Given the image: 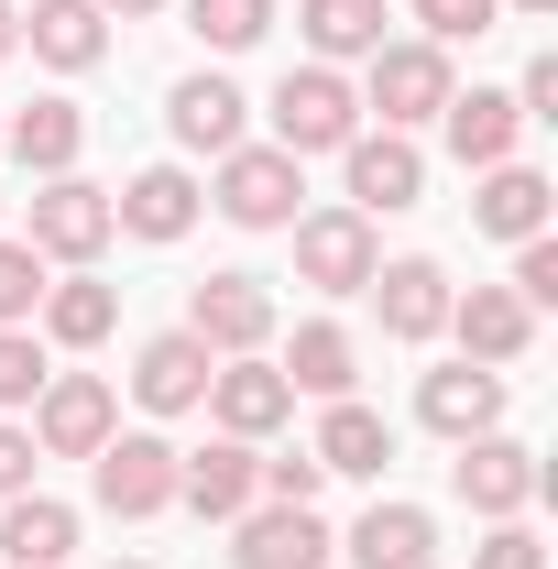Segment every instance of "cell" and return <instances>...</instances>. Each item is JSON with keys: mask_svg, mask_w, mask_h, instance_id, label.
Masks as SVG:
<instances>
[{"mask_svg": "<svg viewBox=\"0 0 558 569\" xmlns=\"http://www.w3.org/2000/svg\"><path fill=\"white\" fill-rule=\"evenodd\" d=\"M361 132V88H350L340 67H285L275 77V153H340V142Z\"/></svg>", "mask_w": 558, "mask_h": 569, "instance_id": "1", "label": "cell"}, {"mask_svg": "<svg viewBox=\"0 0 558 569\" xmlns=\"http://www.w3.org/2000/svg\"><path fill=\"white\" fill-rule=\"evenodd\" d=\"M361 99H372V110H383V132H417V121H438V110H449V99H460V88H449V44H372V56H361Z\"/></svg>", "mask_w": 558, "mask_h": 569, "instance_id": "2", "label": "cell"}, {"mask_svg": "<svg viewBox=\"0 0 558 569\" xmlns=\"http://www.w3.org/2000/svg\"><path fill=\"white\" fill-rule=\"evenodd\" d=\"M209 198H219V219H230V230H285V219H296V198H307V164H296V153H275V142H230Z\"/></svg>", "mask_w": 558, "mask_h": 569, "instance_id": "3", "label": "cell"}, {"mask_svg": "<svg viewBox=\"0 0 558 569\" xmlns=\"http://www.w3.org/2000/svg\"><path fill=\"white\" fill-rule=\"evenodd\" d=\"M110 427H121V395H110L99 372H44V395H33V449H56V460H99Z\"/></svg>", "mask_w": 558, "mask_h": 569, "instance_id": "4", "label": "cell"}, {"mask_svg": "<svg viewBox=\"0 0 558 569\" xmlns=\"http://www.w3.org/2000/svg\"><path fill=\"white\" fill-rule=\"evenodd\" d=\"M110 187H88V176H44L33 187V252L44 263H99L110 252Z\"/></svg>", "mask_w": 558, "mask_h": 569, "instance_id": "5", "label": "cell"}, {"mask_svg": "<svg viewBox=\"0 0 558 569\" xmlns=\"http://www.w3.org/2000/svg\"><path fill=\"white\" fill-rule=\"evenodd\" d=\"M187 340H209V361H241L275 340V284L263 274H209L187 296Z\"/></svg>", "mask_w": 558, "mask_h": 569, "instance_id": "6", "label": "cell"}, {"mask_svg": "<svg viewBox=\"0 0 558 569\" xmlns=\"http://www.w3.org/2000/svg\"><path fill=\"white\" fill-rule=\"evenodd\" d=\"M285 230H296V274L318 284V296H361L372 263H383V241H372L361 209H318V219H285Z\"/></svg>", "mask_w": 558, "mask_h": 569, "instance_id": "7", "label": "cell"}, {"mask_svg": "<svg viewBox=\"0 0 558 569\" xmlns=\"http://www.w3.org/2000/svg\"><path fill=\"white\" fill-rule=\"evenodd\" d=\"M449 482H460V503H471V515H492V526H504V515H526V503H537V482H548V471H537V449H526V438H504V427H492V438H460Z\"/></svg>", "mask_w": 558, "mask_h": 569, "instance_id": "8", "label": "cell"}, {"mask_svg": "<svg viewBox=\"0 0 558 569\" xmlns=\"http://www.w3.org/2000/svg\"><path fill=\"white\" fill-rule=\"evenodd\" d=\"M99 503L121 515V526H142V515H165L176 503V449L153 438V427H110V449H99Z\"/></svg>", "mask_w": 558, "mask_h": 569, "instance_id": "9", "label": "cell"}, {"mask_svg": "<svg viewBox=\"0 0 558 569\" xmlns=\"http://www.w3.org/2000/svg\"><path fill=\"white\" fill-rule=\"evenodd\" d=\"M263 460H252V438H209V449H176V503L187 515H209V526H230V515H252L263 503V482H252Z\"/></svg>", "mask_w": 558, "mask_h": 569, "instance_id": "10", "label": "cell"}, {"mask_svg": "<svg viewBox=\"0 0 558 569\" xmlns=\"http://www.w3.org/2000/svg\"><path fill=\"white\" fill-rule=\"evenodd\" d=\"M340 176H350V209L372 219V209H417L427 198V153L406 132H350L340 142Z\"/></svg>", "mask_w": 558, "mask_h": 569, "instance_id": "11", "label": "cell"}, {"mask_svg": "<svg viewBox=\"0 0 558 569\" xmlns=\"http://www.w3.org/2000/svg\"><path fill=\"white\" fill-rule=\"evenodd\" d=\"M449 329H460V361L515 372V361H526V340H537V307H526L515 284H471V296H449Z\"/></svg>", "mask_w": 558, "mask_h": 569, "instance_id": "12", "label": "cell"}, {"mask_svg": "<svg viewBox=\"0 0 558 569\" xmlns=\"http://www.w3.org/2000/svg\"><path fill=\"white\" fill-rule=\"evenodd\" d=\"M209 417H219V438H275V427L296 417V383H285L263 351H241V361L209 372Z\"/></svg>", "mask_w": 558, "mask_h": 569, "instance_id": "13", "label": "cell"}, {"mask_svg": "<svg viewBox=\"0 0 558 569\" xmlns=\"http://www.w3.org/2000/svg\"><path fill=\"white\" fill-rule=\"evenodd\" d=\"M230 526H241L230 569H329V526H318V503H252V515H230Z\"/></svg>", "mask_w": 558, "mask_h": 569, "instance_id": "14", "label": "cell"}, {"mask_svg": "<svg viewBox=\"0 0 558 569\" xmlns=\"http://www.w3.org/2000/svg\"><path fill=\"white\" fill-rule=\"evenodd\" d=\"M198 209H209V187H198L187 164H142L132 187L110 198V219H121L132 241H187V230H198Z\"/></svg>", "mask_w": 558, "mask_h": 569, "instance_id": "15", "label": "cell"}, {"mask_svg": "<svg viewBox=\"0 0 558 569\" xmlns=\"http://www.w3.org/2000/svg\"><path fill=\"white\" fill-rule=\"evenodd\" d=\"M417 417L460 449V438H492L504 427V372H482V361H449V372H427L417 383Z\"/></svg>", "mask_w": 558, "mask_h": 569, "instance_id": "16", "label": "cell"}, {"mask_svg": "<svg viewBox=\"0 0 558 569\" xmlns=\"http://www.w3.org/2000/svg\"><path fill=\"white\" fill-rule=\"evenodd\" d=\"M209 340H187V329H165V340H142L132 351V395L153 417H187V406H209Z\"/></svg>", "mask_w": 558, "mask_h": 569, "instance_id": "17", "label": "cell"}, {"mask_svg": "<svg viewBox=\"0 0 558 569\" xmlns=\"http://www.w3.org/2000/svg\"><path fill=\"white\" fill-rule=\"evenodd\" d=\"M372 307H383V329L395 340H438L449 329V274L427 263V252H406V263H372V284H361Z\"/></svg>", "mask_w": 558, "mask_h": 569, "instance_id": "18", "label": "cell"}, {"mask_svg": "<svg viewBox=\"0 0 558 569\" xmlns=\"http://www.w3.org/2000/svg\"><path fill=\"white\" fill-rule=\"evenodd\" d=\"M165 121H176V142H187V153H230V142H241V121H252V99H241V88H230V77H176V99H165Z\"/></svg>", "mask_w": 558, "mask_h": 569, "instance_id": "19", "label": "cell"}, {"mask_svg": "<svg viewBox=\"0 0 558 569\" xmlns=\"http://www.w3.org/2000/svg\"><path fill=\"white\" fill-rule=\"evenodd\" d=\"M0 142L22 153V176H77V142H88V110L77 99H33V110H11Z\"/></svg>", "mask_w": 558, "mask_h": 569, "instance_id": "20", "label": "cell"}, {"mask_svg": "<svg viewBox=\"0 0 558 569\" xmlns=\"http://www.w3.org/2000/svg\"><path fill=\"white\" fill-rule=\"evenodd\" d=\"M22 44H33V56H44V67H99V56H110V11H99V0H33V22H22Z\"/></svg>", "mask_w": 558, "mask_h": 569, "instance_id": "21", "label": "cell"}, {"mask_svg": "<svg viewBox=\"0 0 558 569\" xmlns=\"http://www.w3.org/2000/svg\"><path fill=\"white\" fill-rule=\"evenodd\" d=\"M33 318H44V340H56V351H99V340L121 329V296L77 263L67 284H44V307H33Z\"/></svg>", "mask_w": 558, "mask_h": 569, "instance_id": "22", "label": "cell"}, {"mask_svg": "<svg viewBox=\"0 0 558 569\" xmlns=\"http://www.w3.org/2000/svg\"><path fill=\"white\" fill-rule=\"evenodd\" d=\"M67 548H77V515L56 493H11L0 503V559L11 569H67Z\"/></svg>", "mask_w": 558, "mask_h": 569, "instance_id": "23", "label": "cell"}, {"mask_svg": "<svg viewBox=\"0 0 558 569\" xmlns=\"http://www.w3.org/2000/svg\"><path fill=\"white\" fill-rule=\"evenodd\" d=\"M438 121H449V153H460L471 176H482V164H515V132H526V110H515L504 88H471V99H449Z\"/></svg>", "mask_w": 558, "mask_h": 569, "instance_id": "24", "label": "cell"}, {"mask_svg": "<svg viewBox=\"0 0 558 569\" xmlns=\"http://www.w3.org/2000/svg\"><path fill=\"white\" fill-rule=\"evenodd\" d=\"M471 219H482L492 241H537V230H548V176H537V164H482Z\"/></svg>", "mask_w": 558, "mask_h": 569, "instance_id": "25", "label": "cell"}, {"mask_svg": "<svg viewBox=\"0 0 558 569\" xmlns=\"http://www.w3.org/2000/svg\"><path fill=\"white\" fill-rule=\"evenodd\" d=\"M307 460H318V471H350V482H361V471H383V460H395V427L372 417V406H329V417H318V438H307Z\"/></svg>", "mask_w": 558, "mask_h": 569, "instance_id": "26", "label": "cell"}, {"mask_svg": "<svg viewBox=\"0 0 558 569\" xmlns=\"http://www.w3.org/2000/svg\"><path fill=\"white\" fill-rule=\"evenodd\" d=\"M427 548H438L427 503H372V515L350 526V559L361 569H427Z\"/></svg>", "mask_w": 558, "mask_h": 569, "instance_id": "27", "label": "cell"}, {"mask_svg": "<svg viewBox=\"0 0 558 569\" xmlns=\"http://www.w3.org/2000/svg\"><path fill=\"white\" fill-rule=\"evenodd\" d=\"M350 361H361V351H350V329L307 318V329H296V351H285L275 372L296 383V395H329V406H340V395H350Z\"/></svg>", "mask_w": 558, "mask_h": 569, "instance_id": "28", "label": "cell"}, {"mask_svg": "<svg viewBox=\"0 0 558 569\" xmlns=\"http://www.w3.org/2000/svg\"><path fill=\"white\" fill-rule=\"evenodd\" d=\"M383 44V0H307V56L318 67H350Z\"/></svg>", "mask_w": 558, "mask_h": 569, "instance_id": "29", "label": "cell"}, {"mask_svg": "<svg viewBox=\"0 0 558 569\" xmlns=\"http://www.w3.org/2000/svg\"><path fill=\"white\" fill-rule=\"evenodd\" d=\"M187 22H198V44L241 56V44H263V33H275V0H187Z\"/></svg>", "mask_w": 558, "mask_h": 569, "instance_id": "30", "label": "cell"}, {"mask_svg": "<svg viewBox=\"0 0 558 569\" xmlns=\"http://www.w3.org/2000/svg\"><path fill=\"white\" fill-rule=\"evenodd\" d=\"M33 307H44V252L0 241V329H33Z\"/></svg>", "mask_w": 558, "mask_h": 569, "instance_id": "31", "label": "cell"}, {"mask_svg": "<svg viewBox=\"0 0 558 569\" xmlns=\"http://www.w3.org/2000/svg\"><path fill=\"white\" fill-rule=\"evenodd\" d=\"M44 372H56V361H44L33 329H0V417H11V406H33V395H44Z\"/></svg>", "mask_w": 558, "mask_h": 569, "instance_id": "32", "label": "cell"}, {"mask_svg": "<svg viewBox=\"0 0 558 569\" xmlns=\"http://www.w3.org/2000/svg\"><path fill=\"white\" fill-rule=\"evenodd\" d=\"M492 11H504V0H417L427 44H460V33H492Z\"/></svg>", "mask_w": 558, "mask_h": 569, "instance_id": "33", "label": "cell"}, {"mask_svg": "<svg viewBox=\"0 0 558 569\" xmlns=\"http://www.w3.org/2000/svg\"><path fill=\"white\" fill-rule=\"evenodd\" d=\"M252 482H263V503H318V482H329V471H318L307 449H285V460H263Z\"/></svg>", "mask_w": 558, "mask_h": 569, "instance_id": "34", "label": "cell"}, {"mask_svg": "<svg viewBox=\"0 0 558 569\" xmlns=\"http://www.w3.org/2000/svg\"><path fill=\"white\" fill-rule=\"evenodd\" d=\"M515 296H526V307H558V241H548V230L515 241Z\"/></svg>", "mask_w": 558, "mask_h": 569, "instance_id": "35", "label": "cell"}, {"mask_svg": "<svg viewBox=\"0 0 558 569\" xmlns=\"http://www.w3.org/2000/svg\"><path fill=\"white\" fill-rule=\"evenodd\" d=\"M471 569H548V559H537V537H526V526L504 515V526H492L482 548H471Z\"/></svg>", "mask_w": 558, "mask_h": 569, "instance_id": "36", "label": "cell"}, {"mask_svg": "<svg viewBox=\"0 0 558 569\" xmlns=\"http://www.w3.org/2000/svg\"><path fill=\"white\" fill-rule=\"evenodd\" d=\"M11 493H33V427L0 417V503H11Z\"/></svg>", "mask_w": 558, "mask_h": 569, "instance_id": "37", "label": "cell"}, {"mask_svg": "<svg viewBox=\"0 0 558 569\" xmlns=\"http://www.w3.org/2000/svg\"><path fill=\"white\" fill-rule=\"evenodd\" d=\"M11 44H22V22H11V0H0V56H11Z\"/></svg>", "mask_w": 558, "mask_h": 569, "instance_id": "38", "label": "cell"}, {"mask_svg": "<svg viewBox=\"0 0 558 569\" xmlns=\"http://www.w3.org/2000/svg\"><path fill=\"white\" fill-rule=\"evenodd\" d=\"M99 11H165V0H99Z\"/></svg>", "mask_w": 558, "mask_h": 569, "instance_id": "39", "label": "cell"}, {"mask_svg": "<svg viewBox=\"0 0 558 569\" xmlns=\"http://www.w3.org/2000/svg\"><path fill=\"white\" fill-rule=\"evenodd\" d=\"M515 11H558V0H515Z\"/></svg>", "mask_w": 558, "mask_h": 569, "instance_id": "40", "label": "cell"}, {"mask_svg": "<svg viewBox=\"0 0 558 569\" xmlns=\"http://www.w3.org/2000/svg\"><path fill=\"white\" fill-rule=\"evenodd\" d=\"M121 569H142V559H121Z\"/></svg>", "mask_w": 558, "mask_h": 569, "instance_id": "41", "label": "cell"}]
</instances>
